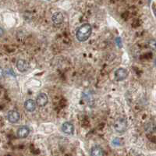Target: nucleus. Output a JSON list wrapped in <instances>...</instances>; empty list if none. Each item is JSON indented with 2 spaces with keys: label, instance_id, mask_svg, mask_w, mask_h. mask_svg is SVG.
<instances>
[{
  "label": "nucleus",
  "instance_id": "f03ea898",
  "mask_svg": "<svg viewBox=\"0 0 156 156\" xmlns=\"http://www.w3.org/2000/svg\"><path fill=\"white\" fill-rule=\"evenodd\" d=\"M113 128L118 133H123L127 129V121L125 118L119 117L114 122Z\"/></svg>",
  "mask_w": 156,
  "mask_h": 156
},
{
  "label": "nucleus",
  "instance_id": "0eeeda50",
  "mask_svg": "<svg viewBox=\"0 0 156 156\" xmlns=\"http://www.w3.org/2000/svg\"><path fill=\"white\" fill-rule=\"evenodd\" d=\"M30 134V129H29L28 126H22L20 127H19L17 129V131H16V136L19 138H26L28 136V135Z\"/></svg>",
  "mask_w": 156,
  "mask_h": 156
},
{
  "label": "nucleus",
  "instance_id": "1a4fd4ad",
  "mask_svg": "<svg viewBox=\"0 0 156 156\" xmlns=\"http://www.w3.org/2000/svg\"><path fill=\"white\" fill-rule=\"evenodd\" d=\"M51 20L53 22L54 24L55 25H60L63 23L64 21V16L61 12H55L52 16H51Z\"/></svg>",
  "mask_w": 156,
  "mask_h": 156
},
{
  "label": "nucleus",
  "instance_id": "7ed1b4c3",
  "mask_svg": "<svg viewBox=\"0 0 156 156\" xmlns=\"http://www.w3.org/2000/svg\"><path fill=\"white\" fill-rule=\"evenodd\" d=\"M114 76H115V80L116 81H122L128 76V70L125 68H119L115 71Z\"/></svg>",
  "mask_w": 156,
  "mask_h": 156
},
{
  "label": "nucleus",
  "instance_id": "423d86ee",
  "mask_svg": "<svg viewBox=\"0 0 156 156\" xmlns=\"http://www.w3.org/2000/svg\"><path fill=\"white\" fill-rule=\"evenodd\" d=\"M16 68L20 72L24 73V72L28 70L29 68H30V65H29L27 61L23 59V58H20V59H18L17 62H16Z\"/></svg>",
  "mask_w": 156,
  "mask_h": 156
},
{
  "label": "nucleus",
  "instance_id": "9b49d317",
  "mask_svg": "<svg viewBox=\"0 0 156 156\" xmlns=\"http://www.w3.org/2000/svg\"><path fill=\"white\" fill-rule=\"evenodd\" d=\"M105 152L102 147L99 145H94L90 149V156H104Z\"/></svg>",
  "mask_w": 156,
  "mask_h": 156
},
{
  "label": "nucleus",
  "instance_id": "f257e3e1",
  "mask_svg": "<svg viewBox=\"0 0 156 156\" xmlns=\"http://www.w3.org/2000/svg\"><path fill=\"white\" fill-rule=\"evenodd\" d=\"M92 33V27L89 23H83L78 27L76 30V39L80 42H84L88 40Z\"/></svg>",
  "mask_w": 156,
  "mask_h": 156
},
{
  "label": "nucleus",
  "instance_id": "9d476101",
  "mask_svg": "<svg viewBox=\"0 0 156 156\" xmlns=\"http://www.w3.org/2000/svg\"><path fill=\"white\" fill-rule=\"evenodd\" d=\"M36 108H37V105H36L35 101H34L33 99H27V101L24 102V108L27 110V112H34Z\"/></svg>",
  "mask_w": 156,
  "mask_h": 156
},
{
  "label": "nucleus",
  "instance_id": "20e7f679",
  "mask_svg": "<svg viewBox=\"0 0 156 156\" xmlns=\"http://www.w3.org/2000/svg\"><path fill=\"white\" fill-rule=\"evenodd\" d=\"M48 98L45 93H40L38 95L36 98V105L38 107H44L48 104Z\"/></svg>",
  "mask_w": 156,
  "mask_h": 156
},
{
  "label": "nucleus",
  "instance_id": "ddd939ff",
  "mask_svg": "<svg viewBox=\"0 0 156 156\" xmlns=\"http://www.w3.org/2000/svg\"><path fill=\"white\" fill-rule=\"evenodd\" d=\"M3 34H4V30L2 28V27H0V37H2Z\"/></svg>",
  "mask_w": 156,
  "mask_h": 156
},
{
  "label": "nucleus",
  "instance_id": "39448f33",
  "mask_svg": "<svg viewBox=\"0 0 156 156\" xmlns=\"http://www.w3.org/2000/svg\"><path fill=\"white\" fill-rule=\"evenodd\" d=\"M7 119L11 123H17L20 119V114L16 110H10L7 113Z\"/></svg>",
  "mask_w": 156,
  "mask_h": 156
},
{
  "label": "nucleus",
  "instance_id": "6e6552de",
  "mask_svg": "<svg viewBox=\"0 0 156 156\" xmlns=\"http://www.w3.org/2000/svg\"><path fill=\"white\" fill-rule=\"evenodd\" d=\"M62 131L67 135H72L74 133V126L71 122H65L62 125Z\"/></svg>",
  "mask_w": 156,
  "mask_h": 156
},
{
  "label": "nucleus",
  "instance_id": "f8f14e48",
  "mask_svg": "<svg viewBox=\"0 0 156 156\" xmlns=\"http://www.w3.org/2000/svg\"><path fill=\"white\" fill-rule=\"evenodd\" d=\"M3 76H4V70L0 66V80L3 77Z\"/></svg>",
  "mask_w": 156,
  "mask_h": 156
}]
</instances>
